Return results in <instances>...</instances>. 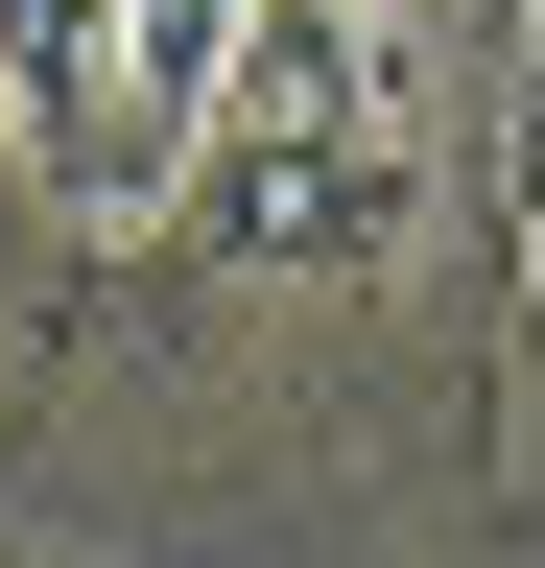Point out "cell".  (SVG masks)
Wrapping results in <instances>:
<instances>
[{
  "label": "cell",
  "instance_id": "3957f363",
  "mask_svg": "<svg viewBox=\"0 0 545 568\" xmlns=\"http://www.w3.org/2000/svg\"><path fill=\"white\" fill-rule=\"evenodd\" d=\"M522 213H545V0H522Z\"/></svg>",
  "mask_w": 545,
  "mask_h": 568
},
{
  "label": "cell",
  "instance_id": "6da1fadb",
  "mask_svg": "<svg viewBox=\"0 0 545 568\" xmlns=\"http://www.w3.org/2000/svg\"><path fill=\"white\" fill-rule=\"evenodd\" d=\"M451 0H238V71L190 119V213L238 284H380L451 166Z\"/></svg>",
  "mask_w": 545,
  "mask_h": 568
},
{
  "label": "cell",
  "instance_id": "7a4b0ae2",
  "mask_svg": "<svg viewBox=\"0 0 545 568\" xmlns=\"http://www.w3.org/2000/svg\"><path fill=\"white\" fill-rule=\"evenodd\" d=\"M0 166L48 213H166L190 119L143 95V0H0Z\"/></svg>",
  "mask_w": 545,
  "mask_h": 568
}]
</instances>
